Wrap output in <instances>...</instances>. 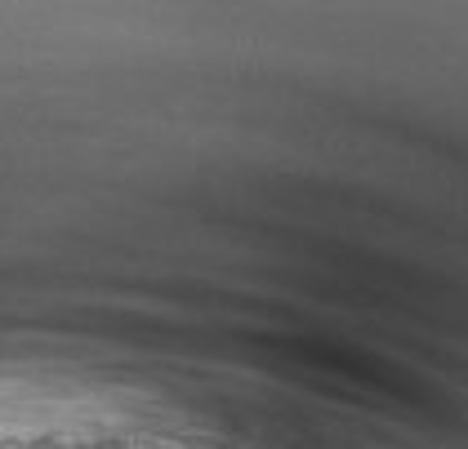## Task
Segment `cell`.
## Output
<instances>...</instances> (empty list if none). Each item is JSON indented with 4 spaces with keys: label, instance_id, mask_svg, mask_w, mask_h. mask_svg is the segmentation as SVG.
I'll use <instances>...</instances> for the list:
<instances>
[]
</instances>
